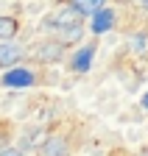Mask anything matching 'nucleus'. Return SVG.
<instances>
[{
  "label": "nucleus",
  "mask_w": 148,
  "mask_h": 156,
  "mask_svg": "<svg viewBox=\"0 0 148 156\" xmlns=\"http://www.w3.org/2000/svg\"><path fill=\"white\" fill-rule=\"evenodd\" d=\"M48 28H56V31H70V28H78L81 25V11L73 6V3H62L56 11H53L50 17H48V23H45Z\"/></svg>",
  "instance_id": "f257e3e1"
},
{
  "label": "nucleus",
  "mask_w": 148,
  "mask_h": 156,
  "mask_svg": "<svg viewBox=\"0 0 148 156\" xmlns=\"http://www.w3.org/2000/svg\"><path fill=\"white\" fill-rule=\"evenodd\" d=\"M64 56V42H56V39H45L34 48V58L42 64H53V62H62Z\"/></svg>",
  "instance_id": "f03ea898"
},
{
  "label": "nucleus",
  "mask_w": 148,
  "mask_h": 156,
  "mask_svg": "<svg viewBox=\"0 0 148 156\" xmlns=\"http://www.w3.org/2000/svg\"><path fill=\"white\" fill-rule=\"evenodd\" d=\"M0 84H3V87H14V89H23V87H34L36 84V75L31 70L14 67V70H9L3 78H0Z\"/></svg>",
  "instance_id": "7ed1b4c3"
},
{
  "label": "nucleus",
  "mask_w": 148,
  "mask_h": 156,
  "mask_svg": "<svg viewBox=\"0 0 148 156\" xmlns=\"http://www.w3.org/2000/svg\"><path fill=\"white\" fill-rule=\"evenodd\" d=\"M92 56H95V45L78 48L76 53H73V58H70V70H73V73H87V70L92 67Z\"/></svg>",
  "instance_id": "20e7f679"
},
{
  "label": "nucleus",
  "mask_w": 148,
  "mask_h": 156,
  "mask_svg": "<svg viewBox=\"0 0 148 156\" xmlns=\"http://www.w3.org/2000/svg\"><path fill=\"white\" fill-rule=\"evenodd\" d=\"M20 58H23V48H20V45H14V42H0V67L14 70Z\"/></svg>",
  "instance_id": "39448f33"
},
{
  "label": "nucleus",
  "mask_w": 148,
  "mask_h": 156,
  "mask_svg": "<svg viewBox=\"0 0 148 156\" xmlns=\"http://www.w3.org/2000/svg\"><path fill=\"white\" fill-rule=\"evenodd\" d=\"M42 156H67V140L64 136H48L39 145Z\"/></svg>",
  "instance_id": "423d86ee"
},
{
  "label": "nucleus",
  "mask_w": 148,
  "mask_h": 156,
  "mask_svg": "<svg viewBox=\"0 0 148 156\" xmlns=\"http://www.w3.org/2000/svg\"><path fill=\"white\" fill-rule=\"evenodd\" d=\"M115 11L112 9H103V11H98L95 17H92V34H106L109 28L115 25Z\"/></svg>",
  "instance_id": "0eeeda50"
},
{
  "label": "nucleus",
  "mask_w": 148,
  "mask_h": 156,
  "mask_svg": "<svg viewBox=\"0 0 148 156\" xmlns=\"http://www.w3.org/2000/svg\"><path fill=\"white\" fill-rule=\"evenodd\" d=\"M73 6H76L78 11H81V17H95L98 11H103L106 9V0H70Z\"/></svg>",
  "instance_id": "6e6552de"
},
{
  "label": "nucleus",
  "mask_w": 148,
  "mask_h": 156,
  "mask_svg": "<svg viewBox=\"0 0 148 156\" xmlns=\"http://www.w3.org/2000/svg\"><path fill=\"white\" fill-rule=\"evenodd\" d=\"M17 31H20V23H17L14 17H0V42H9V39H14Z\"/></svg>",
  "instance_id": "1a4fd4ad"
},
{
  "label": "nucleus",
  "mask_w": 148,
  "mask_h": 156,
  "mask_svg": "<svg viewBox=\"0 0 148 156\" xmlns=\"http://www.w3.org/2000/svg\"><path fill=\"white\" fill-rule=\"evenodd\" d=\"M81 34H84V31H81V25H78V28H70V31H64V34H62V36H64L62 42H76V39H81Z\"/></svg>",
  "instance_id": "9d476101"
},
{
  "label": "nucleus",
  "mask_w": 148,
  "mask_h": 156,
  "mask_svg": "<svg viewBox=\"0 0 148 156\" xmlns=\"http://www.w3.org/2000/svg\"><path fill=\"white\" fill-rule=\"evenodd\" d=\"M0 156H23L20 148H0Z\"/></svg>",
  "instance_id": "9b49d317"
},
{
  "label": "nucleus",
  "mask_w": 148,
  "mask_h": 156,
  "mask_svg": "<svg viewBox=\"0 0 148 156\" xmlns=\"http://www.w3.org/2000/svg\"><path fill=\"white\" fill-rule=\"evenodd\" d=\"M137 6H143V9H148V0H134Z\"/></svg>",
  "instance_id": "f8f14e48"
},
{
  "label": "nucleus",
  "mask_w": 148,
  "mask_h": 156,
  "mask_svg": "<svg viewBox=\"0 0 148 156\" xmlns=\"http://www.w3.org/2000/svg\"><path fill=\"white\" fill-rule=\"evenodd\" d=\"M143 106L148 109V89H145V95H143Z\"/></svg>",
  "instance_id": "ddd939ff"
}]
</instances>
